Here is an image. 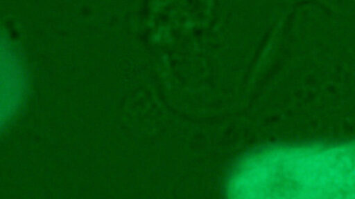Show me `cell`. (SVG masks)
Wrapping results in <instances>:
<instances>
[{
    "instance_id": "1",
    "label": "cell",
    "mask_w": 355,
    "mask_h": 199,
    "mask_svg": "<svg viewBox=\"0 0 355 199\" xmlns=\"http://www.w3.org/2000/svg\"><path fill=\"white\" fill-rule=\"evenodd\" d=\"M243 199H355V142L264 148L249 164Z\"/></svg>"
}]
</instances>
